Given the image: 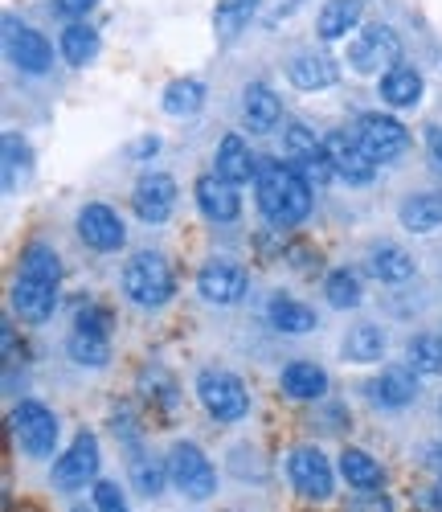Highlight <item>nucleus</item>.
<instances>
[{
    "mask_svg": "<svg viewBox=\"0 0 442 512\" xmlns=\"http://www.w3.org/2000/svg\"><path fill=\"white\" fill-rule=\"evenodd\" d=\"M160 107L164 115L172 119H185V115H197L205 107V82L201 78H172L164 95H160Z\"/></svg>",
    "mask_w": 442,
    "mask_h": 512,
    "instance_id": "nucleus-29",
    "label": "nucleus"
},
{
    "mask_svg": "<svg viewBox=\"0 0 442 512\" xmlns=\"http://www.w3.org/2000/svg\"><path fill=\"white\" fill-rule=\"evenodd\" d=\"M254 201H258V213L275 230H295L307 222V213H312V185H307V177L295 164L258 160Z\"/></svg>",
    "mask_w": 442,
    "mask_h": 512,
    "instance_id": "nucleus-1",
    "label": "nucleus"
},
{
    "mask_svg": "<svg viewBox=\"0 0 442 512\" xmlns=\"http://www.w3.org/2000/svg\"><path fill=\"white\" fill-rule=\"evenodd\" d=\"M316 156H324V140H316L312 127L291 123L287 132H283V160L295 164V168H303L307 160H316Z\"/></svg>",
    "mask_w": 442,
    "mask_h": 512,
    "instance_id": "nucleus-35",
    "label": "nucleus"
},
{
    "mask_svg": "<svg viewBox=\"0 0 442 512\" xmlns=\"http://www.w3.org/2000/svg\"><path fill=\"white\" fill-rule=\"evenodd\" d=\"M279 390L291 398V402H320L328 394V373L316 365V361H291L283 373H279Z\"/></svg>",
    "mask_w": 442,
    "mask_h": 512,
    "instance_id": "nucleus-21",
    "label": "nucleus"
},
{
    "mask_svg": "<svg viewBox=\"0 0 442 512\" xmlns=\"http://www.w3.org/2000/svg\"><path fill=\"white\" fill-rule=\"evenodd\" d=\"M99 463H103V455H99V439H95L91 431H78L74 443L66 447V455L54 459L50 480H54L58 492H82L86 484H95V480H99Z\"/></svg>",
    "mask_w": 442,
    "mask_h": 512,
    "instance_id": "nucleus-8",
    "label": "nucleus"
},
{
    "mask_svg": "<svg viewBox=\"0 0 442 512\" xmlns=\"http://www.w3.org/2000/svg\"><path fill=\"white\" fill-rule=\"evenodd\" d=\"M131 209H136V218L148 226L168 222L176 209V181L168 173H144L136 181V193H131Z\"/></svg>",
    "mask_w": 442,
    "mask_h": 512,
    "instance_id": "nucleus-14",
    "label": "nucleus"
},
{
    "mask_svg": "<svg viewBox=\"0 0 442 512\" xmlns=\"http://www.w3.org/2000/svg\"><path fill=\"white\" fill-rule=\"evenodd\" d=\"M29 173V148L17 132L5 136V189H17V177Z\"/></svg>",
    "mask_w": 442,
    "mask_h": 512,
    "instance_id": "nucleus-38",
    "label": "nucleus"
},
{
    "mask_svg": "<svg viewBox=\"0 0 442 512\" xmlns=\"http://www.w3.org/2000/svg\"><path fill=\"white\" fill-rule=\"evenodd\" d=\"M385 349H389V336L377 324H357V328L344 336V345H340V353H344L348 365H381L385 361Z\"/></svg>",
    "mask_w": 442,
    "mask_h": 512,
    "instance_id": "nucleus-26",
    "label": "nucleus"
},
{
    "mask_svg": "<svg viewBox=\"0 0 442 512\" xmlns=\"http://www.w3.org/2000/svg\"><path fill=\"white\" fill-rule=\"evenodd\" d=\"M357 140L365 144V152L373 156V164H393L397 156H406V148H410L406 123L385 115V111H365L357 119Z\"/></svg>",
    "mask_w": 442,
    "mask_h": 512,
    "instance_id": "nucleus-9",
    "label": "nucleus"
},
{
    "mask_svg": "<svg viewBox=\"0 0 442 512\" xmlns=\"http://www.w3.org/2000/svg\"><path fill=\"white\" fill-rule=\"evenodd\" d=\"M95 54H99V33L86 25V21H74V25L62 29V58L70 66L82 70L86 62H95Z\"/></svg>",
    "mask_w": 442,
    "mask_h": 512,
    "instance_id": "nucleus-34",
    "label": "nucleus"
},
{
    "mask_svg": "<svg viewBox=\"0 0 442 512\" xmlns=\"http://www.w3.org/2000/svg\"><path fill=\"white\" fill-rule=\"evenodd\" d=\"M426 463H430V467H434V472L442 476V443H434V447L426 451Z\"/></svg>",
    "mask_w": 442,
    "mask_h": 512,
    "instance_id": "nucleus-46",
    "label": "nucleus"
},
{
    "mask_svg": "<svg viewBox=\"0 0 442 512\" xmlns=\"http://www.w3.org/2000/svg\"><path fill=\"white\" fill-rule=\"evenodd\" d=\"M91 496H95V508H99V512H131L127 492H123L115 480H95Z\"/></svg>",
    "mask_w": 442,
    "mask_h": 512,
    "instance_id": "nucleus-39",
    "label": "nucleus"
},
{
    "mask_svg": "<svg viewBox=\"0 0 442 512\" xmlns=\"http://www.w3.org/2000/svg\"><path fill=\"white\" fill-rule=\"evenodd\" d=\"M74 230H78V238H82L86 246L99 250V254H115V250L127 246V226H123V218H119L111 205H103V201L82 205L78 218H74Z\"/></svg>",
    "mask_w": 442,
    "mask_h": 512,
    "instance_id": "nucleus-10",
    "label": "nucleus"
},
{
    "mask_svg": "<svg viewBox=\"0 0 442 512\" xmlns=\"http://www.w3.org/2000/svg\"><path fill=\"white\" fill-rule=\"evenodd\" d=\"M127 472H131V488H136L140 496H148V500H156L168 484V463H160L156 455H144V451H131Z\"/></svg>",
    "mask_w": 442,
    "mask_h": 512,
    "instance_id": "nucleus-31",
    "label": "nucleus"
},
{
    "mask_svg": "<svg viewBox=\"0 0 442 512\" xmlns=\"http://www.w3.org/2000/svg\"><path fill=\"white\" fill-rule=\"evenodd\" d=\"M438 410H442V406H438Z\"/></svg>",
    "mask_w": 442,
    "mask_h": 512,
    "instance_id": "nucleus-48",
    "label": "nucleus"
},
{
    "mask_svg": "<svg viewBox=\"0 0 442 512\" xmlns=\"http://www.w3.org/2000/svg\"><path fill=\"white\" fill-rule=\"evenodd\" d=\"M254 9H258V0H217V9H213L217 37H238L250 25Z\"/></svg>",
    "mask_w": 442,
    "mask_h": 512,
    "instance_id": "nucleus-36",
    "label": "nucleus"
},
{
    "mask_svg": "<svg viewBox=\"0 0 442 512\" xmlns=\"http://www.w3.org/2000/svg\"><path fill=\"white\" fill-rule=\"evenodd\" d=\"M406 365L418 377H438L442 373V332H422L406 345Z\"/></svg>",
    "mask_w": 442,
    "mask_h": 512,
    "instance_id": "nucleus-33",
    "label": "nucleus"
},
{
    "mask_svg": "<svg viewBox=\"0 0 442 512\" xmlns=\"http://www.w3.org/2000/svg\"><path fill=\"white\" fill-rule=\"evenodd\" d=\"M66 353L74 365L82 369H103L111 361V332H86V328H74L70 340H66Z\"/></svg>",
    "mask_w": 442,
    "mask_h": 512,
    "instance_id": "nucleus-28",
    "label": "nucleus"
},
{
    "mask_svg": "<svg viewBox=\"0 0 442 512\" xmlns=\"http://www.w3.org/2000/svg\"><path fill=\"white\" fill-rule=\"evenodd\" d=\"M123 295L136 308H164L172 295H176V275L172 263L164 259L160 250H136L131 259L123 263Z\"/></svg>",
    "mask_w": 442,
    "mask_h": 512,
    "instance_id": "nucleus-2",
    "label": "nucleus"
},
{
    "mask_svg": "<svg viewBox=\"0 0 442 512\" xmlns=\"http://www.w3.org/2000/svg\"><path fill=\"white\" fill-rule=\"evenodd\" d=\"M324 152L336 168V177L348 185H369L377 177V164L365 152V144L357 140V132H328L324 136Z\"/></svg>",
    "mask_w": 442,
    "mask_h": 512,
    "instance_id": "nucleus-12",
    "label": "nucleus"
},
{
    "mask_svg": "<svg viewBox=\"0 0 442 512\" xmlns=\"http://www.w3.org/2000/svg\"><path fill=\"white\" fill-rule=\"evenodd\" d=\"M397 222L410 234H434L442 226V189H430V193H410L397 209Z\"/></svg>",
    "mask_w": 442,
    "mask_h": 512,
    "instance_id": "nucleus-24",
    "label": "nucleus"
},
{
    "mask_svg": "<svg viewBox=\"0 0 442 512\" xmlns=\"http://www.w3.org/2000/svg\"><path fill=\"white\" fill-rule=\"evenodd\" d=\"M74 328H86V332H111V312L99 308V304H86V308L74 316Z\"/></svg>",
    "mask_w": 442,
    "mask_h": 512,
    "instance_id": "nucleus-41",
    "label": "nucleus"
},
{
    "mask_svg": "<svg viewBox=\"0 0 442 512\" xmlns=\"http://www.w3.org/2000/svg\"><path fill=\"white\" fill-rule=\"evenodd\" d=\"M344 62L357 74H385L402 62V37H397L389 25H365L348 37Z\"/></svg>",
    "mask_w": 442,
    "mask_h": 512,
    "instance_id": "nucleus-7",
    "label": "nucleus"
},
{
    "mask_svg": "<svg viewBox=\"0 0 442 512\" xmlns=\"http://www.w3.org/2000/svg\"><path fill=\"white\" fill-rule=\"evenodd\" d=\"M287 484L299 500L307 504H328L336 496V472L340 467H332V459L316 447V443H303V447H291L287 451Z\"/></svg>",
    "mask_w": 442,
    "mask_h": 512,
    "instance_id": "nucleus-3",
    "label": "nucleus"
},
{
    "mask_svg": "<svg viewBox=\"0 0 442 512\" xmlns=\"http://www.w3.org/2000/svg\"><path fill=\"white\" fill-rule=\"evenodd\" d=\"M164 463H168V484L181 492L185 500H197L201 504V500L217 496V467H213V459L197 443H189V439L172 443L168 455H164Z\"/></svg>",
    "mask_w": 442,
    "mask_h": 512,
    "instance_id": "nucleus-4",
    "label": "nucleus"
},
{
    "mask_svg": "<svg viewBox=\"0 0 442 512\" xmlns=\"http://www.w3.org/2000/svg\"><path fill=\"white\" fill-rule=\"evenodd\" d=\"M140 386L148 390V394H144L148 402H156V406H164V410H176V386H172V377H168L164 369H144V373H140Z\"/></svg>",
    "mask_w": 442,
    "mask_h": 512,
    "instance_id": "nucleus-37",
    "label": "nucleus"
},
{
    "mask_svg": "<svg viewBox=\"0 0 442 512\" xmlns=\"http://www.w3.org/2000/svg\"><path fill=\"white\" fill-rule=\"evenodd\" d=\"M58 279H37V275H21L13 279V295L9 304L25 324H46L58 312Z\"/></svg>",
    "mask_w": 442,
    "mask_h": 512,
    "instance_id": "nucleus-13",
    "label": "nucleus"
},
{
    "mask_svg": "<svg viewBox=\"0 0 442 512\" xmlns=\"http://www.w3.org/2000/svg\"><path fill=\"white\" fill-rule=\"evenodd\" d=\"M348 512H397V500L389 492L373 488V492H357V496H352Z\"/></svg>",
    "mask_w": 442,
    "mask_h": 512,
    "instance_id": "nucleus-40",
    "label": "nucleus"
},
{
    "mask_svg": "<svg viewBox=\"0 0 442 512\" xmlns=\"http://www.w3.org/2000/svg\"><path fill=\"white\" fill-rule=\"evenodd\" d=\"M9 431H13V439L21 443V451H25L29 459H54L62 426H58V414H54L46 402L25 398V402L13 406Z\"/></svg>",
    "mask_w": 442,
    "mask_h": 512,
    "instance_id": "nucleus-6",
    "label": "nucleus"
},
{
    "mask_svg": "<svg viewBox=\"0 0 442 512\" xmlns=\"http://www.w3.org/2000/svg\"><path fill=\"white\" fill-rule=\"evenodd\" d=\"M340 480L357 492H373V488H385V467L381 459H373L365 447H344L340 451Z\"/></svg>",
    "mask_w": 442,
    "mask_h": 512,
    "instance_id": "nucleus-22",
    "label": "nucleus"
},
{
    "mask_svg": "<svg viewBox=\"0 0 442 512\" xmlns=\"http://www.w3.org/2000/svg\"><path fill=\"white\" fill-rule=\"evenodd\" d=\"M324 295H328V304H332L336 312H352V308H361V300H365L361 275H357V271H348V267L328 271V279H324Z\"/></svg>",
    "mask_w": 442,
    "mask_h": 512,
    "instance_id": "nucleus-32",
    "label": "nucleus"
},
{
    "mask_svg": "<svg viewBox=\"0 0 442 512\" xmlns=\"http://www.w3.org/2000/svg\"><path fill=\"white\" fill-rule=\"evenodd\" d=\"M287 78L295 82L299 91H328V87H336V82H340V66H336V58H328V54L307 50V54H295V58H291Z\"/></svg>",
    "mask_w": 442,
    "mask_h": 512,
    "instance_id": "nucleus-19",
    "label": "nucleus"
},
{
    "mask_svg": "<svg viewBox=\"0 0 442 512\" xmlns=\"http://www.w3.org/2000/svg\"><path fill=\"white\" fill-rule=\"evenodd\" d=\"M156 152H160V140H156V136H148V140H140L136 148H131V156H140V160H144V156H156Z\"/></svg>",
    "mask_w": 442,
    "mask_h": 512,
    "instance_id": "nucleus-45",
    "label": "nucleus"
},
{
    "mask_svg": "<svg viewBox=\"0 0 442 512\" xmlns=\"http://www.w3.org/2000/svg\"><path fill=\"white\" fill-rule=\"evenodd\" d=\"M9 54H13V66L21 70V74H46L50 66H54V46L46 37H41L37 29H17L13 21H9Z\"/></svg>",
    "mask_w": 442,
    "mask_h": 512,
    "instance_id": "nucleus-17",
    "label": "nucleus"
},
{
    "mask_svg": "<svg viewBox=\"0 0 442 512\" xmlns=\"http://www.w3.org/2000/svg\"><path fill=\"white\" fill-rule=\"evenodd\" d=\"M361 17H365V0H328L316 17V33L324 41H344L348 33L361 29Z\"/></svg>",
    "mask_w": 442,
    "mask_h": 512,
    "instance_id": "nucleus-25",
    "label": "nucleus"
},
{
    "mask_svg": "<svg viewBox=\"0 0 442 512\" xmlns=\"http://www.w3.org/2000/svg\"><path fill=\"white\" fill-rule=\"evenodd\" d=\"M213 173H217V177H226L230 185H246V181H254V177H258V160H254L250 144H246L238 132H230L226 140L217 144Z\"/></svg>",
    "mask_w": 442,
    "mask_h": 512,
    "instance_id": "nucleus-18",
    "label": "nucleus"
},
{
    "mask_svg": "<svg viewBox=\"0 0 442 512\" xmlns=\"http://www.w3.org/2000/svg\"><path fill=\"white\" fill-rule=\"evenodd\" d=\"M418 508H422V512H442V476L418 496Z\"/></svg>",
    "mask_w": 442,
    "mask_h": 512,
    "instance_id": "nucleus-43",
    "label": "nucleus"
},
{
    "mask_svg": "<svg viewBox=\"0 0 442 512\" xmlns=\"http://www.w3.org/2000/svg\"><path fill=\"white\" fill-rule=\"evenodd\" d=\"M250 287V275L246 267L230 263V259H209L201 271H197V295L213 308H234Z\"/></svg>",
    "mask_w": 442,
    "mask_h": 512,
    "instance_id": "nucleus-11",
    "label": "nucleus"
},
{
    "mask_svg": "<svg viewBox=\"0 0 442 512\" xmlns=\"http://www.w3.org/2000/svg\"><path fill=\"white\" fill-rule=\"evenodd\" d=\"M70 512H99V508H95V504H74Z\"/></svg>",
    "mask_w": 442,
    "mask_h": 512,
    "instance_id": "nucleus-47",
    "label": "nucleus"
},
{
    "mask_svg": "<svg viewBox=\"0 0 442 512\" xmlns=\"http://www.w3.org/2000/svg\"><path fill=\"white\" fill-rule=\"evenodd\" d=\"M369 271H373V279H381V283H406V279H414V259H410V250H402V246H393V242H381V246H373L369 250Z\"/></svg>",
    "mask_w": 442,
    "mask_h": 512,
    "instance_id": "nucleus-27",
    "label": "nucleus"
},
{
    "mask_svg": "<svg viewBox=\"0 0 442 512\" xmlns=\"http://www.w3.org/2000/svg\"><path fill=\"white\" fill-rule=\"evenodd\" d=\"M242 119H246L250 132H258V136H267V132H275V127H279L283 103L275 99V91L267 87V82H250V87L242 91Z\"/></svg>",
    "mask_w": 442,
    "mask_h": 512,
    "instance_id": "nucleus-20",
    "label": "nucleus"
},
{
    "mask_svg": "<svg viewBox=\"0 0 442 512\" xmlns=\"http://www.w3.org/2000/svg\"><path fill=\"white\" fill-rule=\"evenodd\" d=\"M267 320L287 336H303V332L316 328V312L307 304H299V300H291V295H275V300L267 304Z\"/></svg>",
    "mask_w": 442,
    "mask_h": 512,
    "instance_id": "nucleus-30",
    "label": "nucleus"
},
{
    "mask_svg": "<svg viewBox=\"0 0 442 512\" xmlns=\"http://www.w3.org/2000/svg\"><path fill=\"white\" fill-rule=\"evenodd\" d=\"M426 152H430L434 168H442V127H430V136H426Z\"/></svg>",
    "mask_w": 442,
    "mask_h": 512,
    "instance_id": "nucleus-44",
    "label": "nucleus"
},
{
    "mask_svg": "<svg viewBox=\"0 0 442 512\" xmlns=\"http://www.w3.org/2000/svg\"><path fill=\"white\" fill-rule=\"evenodd\" d=\"M422 91H426V82H422V74H418L414 66L397 62L393 70L381 74V103H389V107H397V111L418 107V103H422Z\"/></svg>",
    "mask_w": 442,
    "mask_h": 512,
    "instance_id": "nucleus-23",
    "label": "nucleus"
},
{
    "mask_svg": "<svg viewBox=\"0 0 442 512\" xmlns=\"http://www.w3.org/2000/svg\"><path fill=\"white\" fill-rule=\"evenodd\" d=\"M365 394L381 410H402V406H410L418 398V373L410 365H385L365 386Z\"/></svg>",
    "mask_w": 442,
    "mask_h": 512,
    "instance_id": "nucleus-16",
    "label": "nucleus"
},
{
    "mask_svg": "<svg viewBox=\"0 0 442 512\" xmlns=\"http://www.w3.org/2000/svg\"><path fill=\"white\" fill-rule=\"evenodd\" d=\"M193 201H197V209L205 213V218H209V222H217V226L234 222L238 213H242L238 185H230L226 177H217V173L197 177V185H193Z\"/></svg>",
    "mask_w": 442,
    "mask_h": 512,
    "instance_id": "nucleus-15",
    "label": "nucleus"
},
{
    "mask_svg": "<svg viewBox=\"0 0 442 512\" xmlns=\"http://www.w3.org/2000/svg\"><path fill=\"white\" fill-rule=\"evenodd\" d=\"M95 5H99V0H54V9H58L62 17H74V21H78V17H86Z\"/></svg>",
    "mask_w": 442,
    "mask_h": 512,
    "instance_id": "nucleus-42",
    "label": "nucleus"
},
{
    "mask_svg": "<svg viewBox=\"0 0 442 512\" xmlns=\"http://www.w3.org/2000/svg\"><path fill=\"white\" fill-rule=\"evenodd\" d=\"M197 402L213 422H242L250 414L246 381L230 369H201L197 373Z\"/></svg>",
    "mask_w": 442,
    "mask_h": 512,
    "instance_id": "nucleus-5",
    "label": "nucleus"
}]
</instances>
